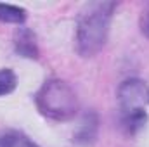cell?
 Wrapping results in <instances>:
<instances>
[{
	"instance_id": "cell-3",
	"label": "cell",
	"mask_w": 149,
	"mask_h": 147,
	"mask_svg": "<svg viewBox=\"0 0 149 147\" xmlns=\"http://www.w3.org/2000/svg\"><path fill=\"white\" fill-rule=\"evenodd\" d=\"M146 85L139 80H128L120 87V102L123 111V123L130 132H135L146 123V111L142 107Z\"/></svg>"
},
{
	"instance_id": "cell-4",
	"label": "cell",
	"mask_w": 149,
	"mask_h": 147,
	"mask_svg": "<svg viewBox=\"0 0 149 147\" xmlns=\"http://www.w3.org/2000/svg\"><path fill=\"white\" fill-rule=\"evenodd\" d=\"M16 50L24 57H38V49L35 43V37L30 30H17L16 33Z\"/></svg>"
},
{
	"instance_id": "cell-8",
	"label": "cell",
	"mask_w": 149,
	"mask_h": 147,
	"mask_svg": "<svg viewBox=\"0 0 149 147\" xmlns=\"http://www.w3.org/2000/svg\"><path fill=\"white\" fill-rule=\"evenodd\" d=\"M141 30L142 33L149 37V5L142 10V16H141Z\"/></svg>"
},
{
	"instance_id": "cell-1",
	"label": "cell",
	"mask_w": 149,
	"mask_h": 147,
	"mask_svg": "<svg viewBox=\"0 0 149 147\" xmlns=\"http://www.w3.org/2000/svg\"><path fill=\"white\" fill-rule=\"evenodd\" d=\"M114 9V2H92L80 12L76 23V47L83 57H92L104 47Z\"/></svg>"
},
{
	"instance_id": "cell-2",
	"label": "cell",
	"mask_w": 149,
	"mask_h": 147,
	"mask_svg": "<svg viewBox=\"0 0 149 147\" xmlns=\"http://www.w3.org/2000/svg\"><path fill=\"white\" fill-rule=\"evenodd\" d=\"M37 106L42 114L57 121H66L76 114L78 99L68 83L61 80H50L45 81V85L38 90Z\"/></svg>"
},
{
	"instance_id": "cell-5",
	"label": "cell",
	"mask_w": 149,
	"mask_h": 147,
	"mask_svg": "<svg viewBox=\"0 0 149 147\" xmlns=\"http://www.w3.org/2000/svg\"><path fill=\"white\" fill-rule=\"evenodd\" d=\"M0 147H38L24 133L16 130H2L0 132Z\"/></svg>"
},
{
	"instance_id": "cell-7",
	"label": "cell",
	"mask_w": 149,
	"mask_h": 147,
	"mask_svg": "<svg viewBox=\"0 0 149 147\" xmlns=\"http://www.w3.org/2000/svg\"><path fill=\"white\" fill-rule=\"evenodd\" d=\"M16 74L12 69H0V95H7L16 88Z\"/></svg>"
},
{
	"instance_id": "cell-6",
	"label": "cell",
	"mask_w": 149,
	"mask_h": 147,
	"mask_svg": "<svg viewBox=\"0 0 149 147\" xmlns=\"http://www.w3.org/2000/svg\"><path fill=\"white\" fill-rule=\"evenodd\" d=\"M0 21L2 23H12V24H21L26 21V10L17 5H9V3H0Z\"/></svg>"
}]
</instances>
